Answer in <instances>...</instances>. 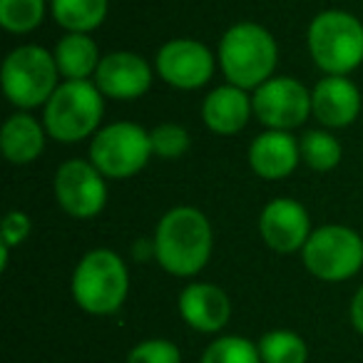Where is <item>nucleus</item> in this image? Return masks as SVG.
<instances>
[{"instance_id": "obj_11", "label": "nucleus", "mask_w": 363, "mask_h": 363, "mask_svg": "<svg viewBox=\"0 0 363 363\" xmlns=\"http://www.w3.org/2000/svg\"><path fill=\"white\" fill-rule=\"evenodd\" d=\"M254 117L264 130L294 132L311 117V90L291 75H274L252 92Z\"/></svg>"}, {"instance_id": "obj_2", "label": "nucleus", "mask_w": 363, "mask_h": 363, "mask_svg": "<svg viewBox=\"0 0 363 363\" xmlns=\"http://www.w3.org/2000/svg\"><path fill=\"white\" fill-rule=\"evenodd\" d=\"M219 70L224 82L254 92L277 75L279 43L269 28L254 21L234 23L224 30L217 48Z\"/></svg>"}, {"instance_id": "obj_10", "label": "nucleus", "mask_w": 363, "mask_h": 363, "mask_svg": "<svg viewBox=\"0 0 363 363\" xmlns=\"http://www.w3.org/2000/svg\"><path fill=\"white\" fill-rule=\"evenodd\" d=\"M217 67V55L194 38H172L155 55V70L160 80L182 92L207 87Z\"/></svg>"}, {"instance_id": "obj_27", "label": "nucleus", "mask_w": 363, "mask_h": 363, "mask_svg": "<svg viewBox=\"0 0 363 363\" xmlns=\"http://www.w3.org/2000/svg\"><path fill=\"white\" fill-rule=\"evenodd\" d=\"M33 234V219L21 209H13L3 217V227H0V244L16 249L28 242Z\"/></svg>"}, {"instance_id": "obj_15", "label": "nucleus", "mask_w": 363, "mask_h": 363, "mask_svg": "<svg viewBox=\"0 0 363 363\" xmlns=\"http://www.w3.org/2000/svg\"><path fill=\"white\" fill-rule=\"evenodd\" d=\"M182 321L197 333H219L232 318V301L227 291L209 281H189L177 298Z\"/></svg>"}, {"instance_id": "obj_17", "label": "nucleus", "mask_w": 363, "mask_h": 363, "mask_svg": "<svg viewBox=\"0 0 363 363\" xmlns=\"http://www.w3.org/2000/svg\"><path fill=\"white\" fill-rule=\"evenodd\" d=\"M254 102L252 92L224 82L207 92L202 100V122L209 132L219 137H234L252 122Z\"/></svg>"}, {"instance_id": "obj_1", "label": "nucleus", "mask_w": 363, "mask_h": 363, "mask_svg": "<svg viewBox=\"0 0 363 363\" xmlns=\"http://www.w3.org/2000/svg\"><path fill=\"white\" fill-rule=\"evenodd\" d=\"M155 262L177 279H192L204 272L214 254V229L197 207L179 204L162 214L155 234Z\"/></svg>"}, {"instance_id": "obj_6", "label": "nucleus", "mask_w": 363, "mask_h": 363, "mask_svg": "<svg viewBox=\"0 0 363 363\" xmlns=\"http://www.w3.org/2000/svg\"><path fill=\"white\" fill-rule=\"evenodd\" d=\"M60 70L52 50L40 45H18L8 52L0 70V85L8 102L16 110H38L45 107L52 92L60 85Z\"/></svg>"}, {"instance_id": "obj_22", "label": "nucleus", "mask_w": 363, "mask_h": 363, "mask_svg": "<svg viewBox=\"0 0 363 363\" xmlns=\"http://www.w3.org/2000/svg\"><path fill=\"white\" fill-rule=\"evenodd\" d=\"M262 363H306L308 346L291 328H272L257 341Z\"/></svg>"}, {"instance_id": "obj_21", "label": "nucleus", "mask_w": 363, "mask_h": 363, "mask_svg": "<svg viewBox=\"0 0 363 363\" xmlns=\"http://www.w3.org/2000/svg\"><path fill=\"white\" fill-rule=\"evenodd\" d=\"M298 150H301V162L313 172H331L338 167L343 157V147L333 130L316 127L306 130L298 137Z\"/></svg>"}, {"instance_id": "obj_9", "label": "nucleus", "mask_w": 363, "mask_h": 363, "mask_svg": "<svg viewBox=\"0 0 363 363\" xmlns=\"http://www.w3.org/2000/svg\"><path fill=\"white\" fill-rule=\"evenodd\" d=\"M52 194L55 202L72 219H95L107 207V177L90 160L62 162L52 177Z\"/></svg>"}, {"instance_id": "obj_7", "label": "nucleus", "mask_w": 363, "mask_h": 363, "mask_svg": "<svg viewBox=\"0 0 363 363\" xmlns=\"http://www.w3.org/2000/svg\"><path fill=\"white\" fill-rule=\"evenodd\" d=\"M152 152L150 130L130 120L102 125L90 140L87 160L107 177V179H130L140 174L150 160Z\"/></svg>"}, {"instance_id": "obj_16", "label": "nucleus", "mask_w": 363, "mask_h": 363, "mask_svg": "<svg viewBox=\"0 0 363 363\" xmlns=\"http://www.w3.org/2000/svg\"><path fill=\"white\" fill-rule=\"evenodd\" d=\"M247 162L254 174L262 179H286L296 172L298 162H301L298 140L294 137V132L286 130H264L249 145Z\"/></svg>"}, {"instance_id": "obj_24", "label": "nucleus", "mask_w": 363, "mask_h": 363, "mask_svg": "<svg viewBox=\"0 0 363 363\" xmlns=\"http://www.w3.org/2000/svg\"><path fill=\"white\" fill-rule=\"evenodd\" d=\"M199 363H262L257 341L237 333L219 336L204 348Z\"/></svg>"}, {"instance_id": "obj_3", "label": "nucleus", "mask_w": 363, "mask_h": 363, "mask_svg": "<svg viewBox=\"0 0 363 363\" xmlns=\"http://www.w3.org/2000/svg\"><path fill=\"white\" fill-rule=\"evenodd\" d=\"M70 294L77 308L90 316L117 313L130 294V269L125 259L105 247L90 249L72 269Z\"/></svg>"}, {"instance_id": "obj_14", "label": "nucleus", "mask_w": 363, "mask_h": 363, "mask_svg": "<svg viewBox=\"0 0 363 363\" xmlns=\"http://www.w3.org/2000/svg\"><path fill=\"white\" fill-rule=\"evenodd\" d=\"M363 97L348 75H323L311 87V117L326 130H346L358 120Z\"/></svg>"}, {"instance_id": "obj_20", "label": "nucleus", "mask_w": 363, "mask_h": 363, "mask_svg": "<svg viewBox=\"0 0 363 363\" xmlns=\"http://www.w3.org/2000/svg\"><path fill=\"white\" fill-rule=\"evenodd\" d=\"M110 0H50V16L65 33H92L105 23Z\"/></svg>"}, {"instance_id": "obj_23", "label": "nucleus", "mask_w": 363, "mask_h": 363, "mask_svg": "<svg viewBox=\"0 0 363 363\" xmlns=\"http://www.w3.org/2000/svg\"><path fill=\"white\" fill-rule=\"evenodd\" d=\"M50 13V0H0V28L11 35L38 30Z\"/></svg>"}, {"instance_id": "obj_25", "label": "nucleus", "mask_w": 363, "mask_h": 363, "mask_svg": "<svg viewBox=\"0 0 363 363\" xmlns=\"http://www.w3.org/2000/svg\"><path fill=\"white\" fill-rule=\"evenodd\" d=\"M152 152L160 160H177V157L187 155L192 137H189L187 127L177 125V122H162V125L150 130Z\"/></svg>"}, {"instance_id": "obj_5", "label": "nucleus", "mask_w": 363, "mask_h": 363, "mask_svg": "<svg viewBox=\"0 0 363 363\" xmlns=\"http://www.w3.org/2000/svg\"><path fill=\"white\" fill-rule=\"evenodd\" d=\"M306 48L323 75H351L363 65V23L348 11L328 8L311 18Z\"/></svg>"}, {"instance_id": "obj_8", "label": "nucleus", "mask_w": 363, "mask_h": 363, "mask_svg": "<svg viewBox=\"0 0 363 363\" xmlns=\"http://www.w3.org/2000/svg\"><path fill=\"white\" fill-rule=\"evenodd\" d=\"M301 262L318 281H348L363 269V237L346 224H323L303 244Z\"/></svg>"}, {"instance_id": "obj_12", "label": "nucleus", "mask_w": 363, "mask_h": 363, "mask_svg": "<svg viewBox=\"0 0 363 363\" xmlns=\"http://www.w3.org/2000/svg\"><path fill=\"white\" fill-rule=\"evenodd\" d=\"M308 209L294 197H274L259 214V234L277 254H296L311 237Z\"/></svg>"}, {"instance_id": "obj_4", "label": "nucleus", "mask_w": 363, "mask_h": 363, "mask_svg": "<svg viewBox=\"0 0 363 363\" xmlns=\"http://www.w3.org/2000/svg\"><path fill=\"white\" fill-rule=\"evenodd\" d=\"M105 100L95 80H62L43 107V125L50 140L62 145L92 140L102 127Z\"/></svg>"}, {"instance_id": "obj_19", "label": "nucleus", "mask_w": 363, "mask_h": 363, "mask_svg": "<svg viewBox=\"0 0 363 363\" xmlns=\"http://www.w3.org/2000/svg\"><path fill=\"white\" fill-rule=\"evenodd\" d=\"M62 80H92L102 62L92 33H65L52 48Z\"/></svg>"}, {"instance_id": "obj_13", "label": "nucleus", "mask_w": 363, "mask_h": 363, "mask_svg": "<svg viewBox=\"0 0 363 363\" xmlns=\"http://www.w3.org/2000/svg\"><path fill=\"white\" fill-rule=\"evenodd\" d=\"M155 65L132 50H115L102 55V62L95 72V85L107 100L130 102L147 95L155 82Z\"/></svg>"}, {"instance_id": "obj_18", "label": "nucleus", "mask_w": 363, "mask_h": 363, "mask_svg": "<svg viewBox=\"0 0 363 363\" xmlns=\"http://www.w3.org/2000/svg\"><path fill=\"white\" fill-rule=\"evenodd\" d=\"M48 137L50 135H48L43 120H38L28 110H18L8 117L0 130V147L11 164L26 167L33 164L45 152Z\"/></svg>"}, {"instance_id": "obj_26", "label": "nucleus", "mask_w": 363, "mask_h": 363, "mask_svg": "<svg viewBox=\"0 0 363 363\" xmlns=\"http://www.w3.org/2000/svg\"><path fill=\"white\" fill-rule=\"evenodd\" d=\"M127 363H182V351L169 338H145L130 348Z\"/></svg>"}, {"instance_id": "obj_28", "label": "nucleus", "mask_w": 363, "mask_h": 363, "mask_svg": "<svg viewBox=\"0 0 363 363\" xmlns=\"http://www.w3.org/2000/svg\"><path fill=\"white\" fill-rule=\"evenodd\" d=\"M348 318H351V326L363 336V286L353 294L351 306H348Z\"/></svg>"}]
</instances>
